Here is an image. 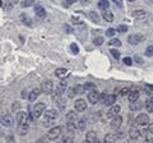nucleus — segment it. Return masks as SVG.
<instances>
[{
  "label": "nucleus",
  "instance_id": "obj_1",
  "mask_svg": "<svg viewBox=\"0 0 153 143\" xmlns=\"http://www.w3.org/2000/svg\"><path fill=\"white\" fill-rule=\"evenodd\" d=\"M57 110H55V109H50V110H47L45 112V118H44V125L45 127H50L51 125V121L54 120V119L57 118Z\"/></svg>",
  "mask_w": 153,
  "mask_h": 143
},
{
  "label": "nucleus",
  "instance_id": "obj_2",
  "mask_svg": "<svg viewBox=\"0 0 153 143\" xmlns=\"http://www.w3.org/2000/svg\"><path fill=\"white\" fill-rule=\"evenodd\" d=\"M45 110H46V105L44 102H37L35 106H33V110H32L33 119H38L42 115V112H44Z\"/></svg>",
  "mask_w": 153,
  "mask_h": 143
},
{
  "label": "nucleus",
  "instance_id": "obj_3",
  "mask_svg": "<svg viewBox=\"0 0 153 143\" xmlns=\"http://www.w3.org/2000/svg\"><path fill=\"white\" fill-rule=\"evenodd\" d=\"M60 136H61V127L51 128V129L49 130V133L46 134V137H47V139L49 141H56Z\"/></svg>",
  "mask_w": 153,
  "mask_h": 143
},
{
  "label": "nucleus",
  "instance_id": "obj_4",
  "mask_svg": "<svg viewBox=\"0 0 153 143\" xmlns=\"http://www.w3.org/2000/svg\"><path fill=\"white\" fill-rule=\"evenodd\" d=\"M14 118L12 115H9V114H7V115H3L0 116V124H1L3 127H7V128H10L14 125Z\"/></svg>",
  "mask_w": 153,
  "mask_h": 143
},
{
  "label": "nucleus",
  "instance_id": "obj_5",
  "mask_svg": "<svg viewBox=\"0 0 153 143\" xmlns=\"http://www.w3.org/2000/svg\"><path fill=\"white\" fill-rule=\"evenodd\" d=\"M52 88H54V84H52V82L50 79L44 80L41 84V92L45 93V95H50L52 92Z\"/></svg>",
  "mask_w": 153,
  "mask_h": 143
},
{
  "label": "nucleus",
  "instance_id": "obj_6",
  "mask_svg": "<svg viewBox=\"0 0 153 143\" xmlns=\"http://www.w3.org/2000/svg\"><path fill=\"white\" fill-rule=\"evenodd\" d=\"M74 109H75V111L82 112V111H84L85 109H87V102H85L83 98L76 100V101L74 102Z\"/></svg>",
  "mask_w": 153,
  "mask_h": 143
},
{
  "label": "nucleus",
  "instance_id": "obj_7",
  "mask_svg": "<svg viewBox=\"0 0 153 143\" xmlns=\"http://www.w3.org/2000/svg\"><path fill=\"white\" fill-rule=\"evenodd\" d=\"M135 123L138 124V125L144 127V125H147V124L149 123V116H148L147 114H140V115H138V116H137Z\"/></svg>",
  "mask_w": 153,
  "mask_h": 143
},
{
  "label": "nucleus",
  "instance_id": "obj_8",
  "mask_svg": "<svg viewBox=\"0 0 153 143\" xmlns=\"http://www.w3.org/2000/svg\"><path fill=\"white\" fill-rule=\"evenodd\" d=\"M121 124H123V118L120 115H116V116H114L112 118V120L111 123H110V127L112 128V129H119V128L121 127Z\"/></svg>",
  "mask_w": 153,
  "mask_h": 143
},
{
  "label": "nucleus",
  "instance_id": "obj_9",
  "mask_svg": "<svg viewBox=\"0 0 153 143\" xmlns=\"http://www.w3.org/2000/svg\"><path fill=\"white\" fill-rule=\"evenodd\" d=\"M121 110V107H120V105H111V107H110V110L107 111V118H114V116H116L119 115V112H120Z\"/></svg>",
  "mask_w": 153,
  "mask_h": 143
},
{
  "label": "nucleus",
  "instance_id": "obj_10",
  "mask_svg": "<svg viewBox=\"0 0 153 143\" xmlns=\"http://www.w3.org/2000/svg\"><path fill=\"white\" fill-rule=\"evenodd\" d=\"M140 130L138 129V128H135V127H131L130 129H129V137H130V139H133V141H138L140 138Z\"/></svg>",
  "mask_w": 153,
  "mask_h": 143
},
{
  "label": "nucleus",
  "instance_id": "obj_11",
  "mask_svg": "<svg viewBox=\"0 0 153 143\" xmlns=\"http://www.w3.org/2000/svg\"><path fill=\"white\" fill-rule=\"evenodd\" d=\"M88 101L91 102V104H97L98 101H100V93L96 91V89H93V91H91L89 93H88Z\"/></svg>",
  "mask_w": 153,
  "mask_h": 143
},
{
  "label": "nucleus",
  "instance_id": "obj_12",
  "mask_svg": "<svg viewBox=\"0 0 153 143\" xmlns=\"http://www.w3.org/2000/svg\"><path fill=\"white\" fill-rule=\"evenodd\" d=\"M128 41H129V44H131V45H138L143 41V36L142 35H130L128 37Z\"/></svg>",
  "mask_w": 153,
  "mask_h": 143
},
{
  "label": "nucleus",
  "instance_id": "obj_13",
  "mask_svg": "<svg viewBox=\"0 0 153 143\" xmlns=\"http://www.w3.org/2000/svg\"><path fill=\"white\" fill-rule=\"evenodd\" d=\"M40 95H41V88H33L30 92V95H28V100H30L31 102H35Z\"/></svg>",
  "mask_w": 153,
  "mask_h": 143
},
{
  "label": "nucleus",
  "instance_id": "obj_14",
  "mask_svg": "<svg viewBox=\"0 0 153 143\" xmlns=\"http://www.w3.org/2000/svg\"><path fill=\"white\" fill-rule=\"evenodd\" d=\"M143 107H144V104H143L142 101H139V100L130 102V110L131 111H140Z\"/></svg>",
  "mask_w": 153,
  "mask_h": 143
},
{
  "label": "nucleus",
  "instance_id": "obj_15",
  "mask_svg": "<svg viewBox=\"0 0 153 143\" xmlns=\"http://www.w3.org/2000/svg\"><path fill=\"white\" fill-rule=\"evenodd\" d=\"M74 141V130L66 129V133L63 136V142L64 143H70Z\"/></svg>",
  "mask_w": 153,
  "mask_h": 143
},
{
  "label": "nucleus",
  "instance_id": "obj_16",
  "mask_svg": "<svg viewBox=\"0 0 153 143\" xmlns=\"http://www.w3.org/2000/svg\"><path fill=\"white\" fill-rule=\"evenodd\" d=\"M17 121H18L19 124H22V123H28V112L18 111V114H17Z\"/></svg>",
  "mask_w": 153,
  "mask_h": 143
},
{
  "label": "nucleus",
  "instance_id": "obj_17",
  "mask_svg": "<svg viewBox=\"0 0 153 143\" xmlns=\"http://www.w3.org/2000/svg\"><path fill=\"white\" fill-rule=\"evenodd\" d=\"M85 141L89 142V143H96L97 142V134H96V132L89 130V132L85 133Z\"/></svg>",
  "mask_w": 153,
  "mask_h": 143
},
{
  "label": "nucleus",
  "instance_id": "obj_18",
  "mask_svg": "<svg viewBox=\"0 0 153 143\" xmlns=\"http://www.w3.org/2000/svg\"><path fill=\"white\" fill-rule=\"evenodd\" d=\"M66 86H68V82H66V80H61V82L57 84V87H56V93L57 95H63L64 92H66Z\"/></svg>",
  "mask_w": 153,
  "mask_h": 143
},
{
  "label": "nucleus",
  "instance_id": "obj_19",
  "mask_svg": "<svg viewBox=\"0 0 153 143\" xmlns=\"http://www.w3.org/2000/svg\"><path fill=\"white\" fill-rule=\"evenodd\" d=\"M28 130H30V125H28V123H22V124H19V127H18V133L21 136H26Z\"/></svg>",
  "mask_w": 153,
  "mask_h": 143
},
{
  "label": "nucleus",
  "instance_id": "obj_20",
  "mask_svg": "<svg viewBox=\"0 0 153 143\" xmlns=\"http://www.w3.org/2000/svg\"><path fill=\"white\" fill-rule=\"evenodd\" d=\"M116 102V96L115 95H107L106 98L103 100V105H106V106H111Z\"/></svg>",
  "mask_w": 153,
  "mask_h": 143
},
{
  "label": "nucleus",
  "instance_id": "obj_21",
  "mask_svg": "<svg viewBox=\"0 0 153 143\" xmlns=\"http://www.w3.org/2000/svg\"><path fill=\"white\" fill-rule=\"evenodd\" d=\"M35 13H36V16L38 18H45V16H46V10L42 5H36L35 7Z\"/></svg>",
  "mask_w": 153,
  "mask_h": 143
},
{
  "label": "nucleus",
  "instance_id": "obj_22",
  "mask_svg": "<svg viewBox=\"0 0 153 143\" xmlns=\"http://www.w3.org/2000/svg\"><path fill=\"white\" fill-rule=\"evenodd\" d=\"M66 120L76 123V120H78V111H68L66 112Z\"/></svg>",
  "mask_w": 153,
  "mask_h": 143
},
{
  "label": "nucleus",
  "instance_id": "obj_23",
  "mask_svg": "<svg viewBox=\"0 0 153 143\" xmlns=\"http://www.w3.org/2000/svg\"><path fill=\"white\" fill-rule=\"evenodd\" d=\"M102 18L106 22H114V16H112V13L108 10V9H106V10H102Z\"/></svg>",
  "mask_w": 153,
  "mask_h": 143
},
{
  "label": "nucleus",
  "instance_id": "obj_24",
  "mask_svg": "<svg viewBox=\"0 0 153 143\" xmlns=\"http://www.w3.org/2000/svg\"><path fill=\"white\" fill-rule=\"evenodd\" d=\"M139 96H140L139 91H130V93L128 95V98H129V101H130V102H133V101L139 100Z\"/></svg>",
  "mask_w": 153,
  "mask_h": 143
},
{
  "label": "nucleus",
  "instance_id": "obj_25",
  "mask_svg": "<svg viewBox=\"0 0 153 143\" xmlns=\"http://www.w3.org/2000/svg\"><path fill=\"white\" fill-rule=\"evenodd\" d=\"M66 74H68V70H66L65 68H57L55 70V75H56V77H59V78L66 77Z\"/></svg>",
  "mask_w": 153,
  "mask_h": 143
},
{
  "label": "nucleus",
  "instance_id": "obj_26",
  "mask_svg": "<svg viewBox=\"0 0 153 143\" xmlns=\"http://www.w3.org/2000/svg\"><path fill=\"white\" fill-rule=\"evenodd\" d=\"M75 125H76V129L78 130H84L85 129V125H87V123H85L84 119H78L75 123Z\"/></svg>",
  "mask_w": 153,
  "mask_h": 143
},
{
  "label": "nucleus",
  "instance_id": "obj_27",
  "mask_svg": "<svg viewBox=\"0 0 153 143\" xmlns=\"http://www.w3.org/2000/svg\"><path fill=\"white\" fill-rule=\"evenodd\" d=\"M97 7L101 9V10H106V9H108V7H110V3H108V0H100Z\"/></svg>",
  "mask_w": 153,
  "mask_h": 143
},
{
  "label": "nucleus",
  "instance_id": "obj_28",
  "mask_svg": "<svg viewBox=\"0 0 153 143\" xmlns=\"http://www.w3.org/2000/svg\"><path fill=\"white\" fill-rule=\"evenodd\" d=\"M133 16L135 18H138V21H142V19H144V18L147 17V13L144 10H138V12H134Z\"/></svg>",
  "mask_w": 153,
  "mask_h": 143
},
{
  "label": "nucleus",
  "instance_id": "obj_29",
  "mask_svg": "<svg viewBox=\"0 0 153 143\" xmlns=\"http://www.w3.org/2000/svg\"><path fill=\"white\" fill-rule=\"evenodd\" d=\"M36 3V0H22L21 1V7L22 8H30V7H33Z\"/></svg>",
  "mask_w": 153,
  "mask_h": 143
},
{
  "label": "nucleus",
  "instance_id": "obj_30",
  "mask_svg": "<svg viewBox=\"0 0 153 143\" xmlns=\"http://www.w3.org/2000/svg\"><path fill=\"white\" fill-rule=\"evenodd\" d=\"M93 89H96V86H94L93 83L87 82V83L83 86V93H84V92H91V91H93Z\"/></svg>",
  "mask_w": 153,
  "mask_h": 143
},
{
  "label": "nucleus",
  "instance_id": "obj_31",
  "mask_svg": "<svg viewBox=\"0 0 153 143\" xmlns=\"http://www.w3.org/2000/svg\"><path fill=\"white\" fill-rule=\"evenodd\" d=\"M21 19H22V22H23V25H26V26H32V19L27 16V14H22V16H21Z\"/></svg>",
  "mask_w": 153,
  "mask_h": 143
},
{
  "label": "nucleus",
  "instance_id": "obj_32",
  "mask_svg": "<svg viewBox=\"0 0 153 143\" xmlns=\"http://www.w3.org/2000/svg\"><path fill=\"white\" fill-rule=\"evenodd\" d=\"M88 17H89V19L92 21V22H94V23H97L98 21H100V17H98V14H97V12H89V14H88Z\"/></svg>",
  "mask_w": 153,
  "mask_h": 143
},
{
  "label": "nucleus",
  "instance_id": "obj_33",
  "mask_svg": "<svg viewBox=\"0 0 153 143\" xmlns=\"http://www.w3.org/2000/svg\"><path fill=\"white\" fill-rule=\"evenodd\" d=\"M108 45L110 46H115V47H120L121 46V41L119 39H112L111 41H108Z\"/></svg>",
  "mask_w": 153,
  "mask_h": 143
},
{
  "label": "nucleus",
  "instance_id": "obj_34",
  "mask_svg": "<svg viewBox=\"0 0 153 143\" xmlns=\"http://www.w3.org/2000/svg\"><path fill=\"white\" fill-rule=\"evenodd\" d=\"M116 139H117L116 136H115V134H111V133H110V134H107V136H105V138H103V141H105V142H115Z\"/></svg>",
  "mask_w": 153,
  "mask_h": 143
},
{
  "label": "nucleus",
  "instance_id": "obj_35",
  "mask_svg": "<svg viewBox=\"0 0 153 143\" xmlns=\"http://www.w3.org/2000/svg\"><path fill=\"white\" fill-rule=\"evenodd\" d=\"M146 56H148V58H152L153 56V46H147V49H146Z\"/></svg>",
  "mask_w": 153,
  "mask_h": 143
},
{
  "label": "nucleus",
  "instance_id": "obj_36",
  "mask_svg": "<svg viewBox=\"0 0 153 143\" xmlns=\"http://www.w3.org/2000/svg\"><path fill=\"white\" fill-rule=\"evenodd\" d=\"M93 44H94L96 46H101V45L103 44V37H101V36L96 37V39L93 40Z\"/></svg>",
  "mask_w": 153,
  "mask_h": 143
},
{
  "label": "nucleus",
  "instance_id": "obj_37",
  "mask_svg": "<svg viewBox=\"0 0 153 143\" xmlns=\"http://www.w3.org/2000/svg\"><path fill=\"white\" fill-rule=\"evenodd\" d=\"M110 52H111V55H112L116 60L120 59V51H117V49H112V50H110Z\"/></svg>",
  "mask_w": 153,
  "mask_h": 143
},
{
  "label": "nucleus",
  "instance_id": "obj_38",
  "mask_svg": "<svg viewBox=\"0 0 153 143\" xmlns=\"http://www.w3.org/2000/svg\"><path fill=\"white\" fill-rule=\"evenodd\" d=\"M144 107L147 109V111H148V112H153V104H152L151 101H146Z\"/></svg>",
  "mask_w": 153,
  "mask_h": 143
},
{
  "label": "nucleus",
  "instance_id": "obj_39",
  "mask_svg": "<svg viewBox=\"0 0 153 143\" xmlns=\"http://www.w3.org/2000/svg\"><path fill=\"white\" fill-rule=\"evenodd\" d=\"M70 50L73 51V54H78V52H79V47H78V45H76V44H71L70 45Z\"/></svg>",
  "mask_w": 153,
  "mask_h": 143
},
{
  "label": "nucleus",
  "instance_id": "obj_40",
  "mask_svg": "<svg viewBox=\"0 0 153 143\" xmlns=\"http://www.w3.org/2000/svg\"><path fill=\"white\" fill-rule=\"evenodd\" d=\"M76 95V92H75V89H74V87H71V88H69V91H68V97L69 98H73L74 96Z\"/></svg>",
  "mask_w": 153,
  "mask_h": 143
},
{
  "label": "nucleus",
  "instance_id": "obj_41",
  "mask_svg": "<svg viewBox=\"0 0 153 143\" xmlns=\"http://www.w3.org/2000/svg\"><path fill=\"white\" fill-rule=\"evenodd\" d=\"M115 136H116L117 139H123V138L125 137V132H124V130H119V132H116V134H115Z\"/></svg>",
  "mask_w": 153,
  "mask_h": 143
},
{
  "label": "nucleus",
  "instance_id": "obj_42",
  "mask_svg": "<svg viewBox=\"0 0 153 143\" xmlns=\"http://www.w3.org/2000/svg\"><path fill=\"white\" fill-rule=\"evenodd\" d=\"M129 93H130V89H129V88H126V87L121 88V91H120V95H121V96H128Z\"/></svg>",
  "mask_w": 153,
  "mask_h": 143
},
{
  "label": "nucleus",
  "instance_id": "obj_43",
  "mask_svg": "<svg viewBox=\"0 0 153 143\" xmlns=\"http://www.w3.org/2000/svg\"><path fill=\"white\" fill-rule=\"evenodd\" d=\"M117 31L119 32H126L128 31V26H125V25H120V26H117Z\"/></svg>",
  "mask_w": 153,
  "mask_h": 143
},
{
  "label": "nucleus",
  "instance_id": "obj_44",
  "mask_svg": "<svg viewBox=\"0 0 153 143\" xmlns=\"http://www.w3.org/2000/svg\"><path fill=\"white\" fill-rule=\"evenodd\" d=\"M74 89H75L76 93H83V86H80V84L74 86Z\"/></svg>",
  "mask_w": 153,
  "mask_h": 143
},
{
  "label": "nucleus",
  "instance_id": "obj_45",
  "mask_svg": "<svg viewBox=\"0 0 153 143\" xmlns=\"http://www.w3.org/2000/svg\"><path fill=\"white\" fill-rule=\"evenodd\" d=\"M56 101H57V102H59V106H60L61 109H64V107H65V105H66V102H65V100H64V98H57V100H56Z\"/></svg>",
  "mask_w": 153,
  "mask_h": 143
},
{
  "label": "nucleus",
  "instance_id": "obj_46",
  "mask_svg": "<svg viewBox=\"0 0 153 143\" xmlns=\"http://www.w3.org/2000/svg\"><path fill=\"white\" fill-rule=\"evenodd\" d=\"M115 32H116V31H115L114 28H108V30L106 31V36H108V37H112V36L115 35Z\"/></svg>",
  "mask_w": 153,
  "mask_h": 143
},
{
  "label": "nucleus",
  "instance_id": "obj_47",
  "mask_svg": "<svg viewBox=\"0 0 153 143\" xmlns=\"http://www.w3.org/2000/svg\"><path fill=\"white\" fill-rule=\"evenodd\" d=\"M123 61H124V64L125 65H131L133 64V59L131 58H124Z\"/></svg>",
  "mask_w": 153,
  "mask_h": 143
},
{
  "label": "nucleus",
  "instance_id": "obj_48",
  "mask_svg": "<svg viewBox=\"0 0 153 143\" xmlns=\"http://www.w3.org/2000/svg\"><path fill=\"white\" fill-rule=\"evenodd\" d=\"M63 28H64V31H65L66 33H71V32H73V30H71V27H70L69 25H64Z\"/></svg>",
  "mask_w": 153,
  "mask_h": 143
},
{
  "label": "nucleus",
  "instance_id": "obj_49",
  "mask_svg": "<svg viewBox=\"0 0 153 143\" xmlns=\"http://www.w3.org/2000/svg\"><path fill=\"white\" fill-rule=\"evenodd\" d=\"M134 61H135L137 64H143V59L140 58V56H138V55H135V58H134Z\"/></svg>",
  "mask_w": 153,
  "mask_h": 143
},
{
  "label": "nucleus",
  "instance_id": "obj_50",
  "mask_svg": "<svg viewBox=\"0 0 153 143\" xmlns=\"http://www.w3.org/2000/svg\"><path fill=\"white\" fill-rule=\"evenodd\" d=\"M12 8H13V4L12 3H5V9H7V10H12Z\"/></svg>",
  "mask_w": 153,
  "mask_h": 143
},
{
  "label": "nucleus",
  "instance_id": "obj_51",
  "mask_svg": "<svg viewBox=\"0 0 153 143\" xmlns=\"http://www.w3.org/2000/svg\"><path fill=\"white\" fill-rule=\"evenodd\" d=\"M73 23L74 25H82V21H79V19H76V18H73Z\"/></svg>",
  "mask_w": 153,
  "mask_h": 143
},
{
  "label": "nucleus",
  "instance_id": "obj_52",
  "mask_svg": "<svg viewBox=\"0 0 153 143\" xmlns=\"http://www.w3.org/2000/svg\"><path fill=\"white\" fill-rule=\"evenodd\" d=\"M148 130H149V133H152V134H153V123H151L149 125H148Z\"/></svg>",
  "mask_w": 153,
  "mask_h": 143
},
{
  "label": "nucleus",
  "instance_id": "obj_53",
  "mask_svg": "<svg viewBox=\"0 0 153 143\" xmlns=\"http://www.w3.org/2000/svg\"><path fill=\"white\" fill-rule=\"evenodd\" d=\"M12 109H13V110H18V109H19V104H18V102L14 104L13 106H12Z\"/></svg>",
  "mask_w": 153,
  "mask_h": 143
},
{
  "label": "nucleus",
  "instance_id": "obj_54",
  "mask_svg": "<svg viewBox=\"0 0 153 143\" xmlns=\"http://www.w3.org/2000/svg\"><path fill=\"white\" fill-rule=\"evenodd\" d=\"M21 96H22L23 98H25V97L27 96V91H26V89H23V91H22V93H21Z\"/></svg>",
  "mask_w": 153,
  "mask_h": 143
},
{
  "label": "nucleus",
  "instance_id": "obj_55",
  "mask_svg": "<svg viewBox=\"0 0 153 143\" xmlns=\"http://www.w3.org/2000/svg\"><path fill=\"white\" fill-rule=\"evenodd\" d=\"M146 88H147V89H149V91H153V86H152V84H147V86H146Z\"/></svg>",
  "mask_w": 153,
  "mask_h": 143
},
{
  "label": "nucleus",
  "instance_id": "obj_56",
  "mask_svg": "<svg viewBox=\"0 0 153 143\" xmlns=\"http://www.w3.org/2000/svg\"><path fill=\"white\" fill-rule=\"evenodd\" d=\"M76 0H68V4H73V3H75Z\"/></svg>",
  "mask_w": 153,
  "mask_h": 143
},
{
  "label": "nucleus",
  "instance_id": "obj_57",
  "mask_svg": "<svg viewBox=\"0 0 153 143\" xmlns=\"http://www.w3.org/2000/svg\"><path fill=\"white\" fill-rule=\"evenodd\" d=\"M0 137H3V129L0 128Z\"/></svg>",
  "mask_w": 153,
  "mask_h": 143
},
{
  "label": "nucleus",
  "instance_id": "obj_58",
  "mask_svg": "<svg viewBox=\"0 0 153 143\" xmlns=\"http://www.w3.org/2000/svg\"><path fill=\"white\" fill-rule=\"evenodd\" d=\"M12 1H13V3H18V1H19V0H12Z\"/></svg>",
  "mask_w": 153,
  "mask_h": 143
},
{
  "label": "nucleus",
  "instance_id": "obj_59",
  "mask_svg": "<svg viewBox=\"0 0 153 143\" xmlns=\"http://www.w3.org/2000/svg\"><path fill=\"white\" fill-rule=\"evenodd\" d=\"M149 101H151V102H152V104H153V96H152V97H151V100H149Z\"/></svg>",
  "mask_w": 153,
  "mask_h": 143
},
{
  "label": "nucleus",
  "instance_id": "obj_60",
  "mask_svg": "<svg viewBox=\"0 0 153 143\" xmlns=\"http://www.w3.org/2000/svg\"><path fill=\"white\" fill-rule=\"evenodd\" d=\"M1 5H3V1H1V0H0V8H1Z\"/></svg>",
  "mask_w": 153,
  "mask_h": 143
},
{
  "label": "nucleus",
  "instance_id": "obj_61",
  "mask_svg": "<svg viewBox=\"0 0 153 143\" xmlns=\"http://www.w3.org/2000/svg\"><path fill=\"white\" fill-rule=\"evenodd\" d=\"M128 1H135V0H128Z\"/></svg>",
  "mask_w": 153,
  "mask_h": 143
},
{
  "label": "nucleus",
  "instance_id": "obj_62",
  "mask_svg": "<svg viewBox=\"0 0 153 143\" xmlns=\"http://www.w3.org/2000/svg\"><path fill=\"white\" fill-rule=\"evenodd\" d=\"M151 141H152V142H153V138H152V139H151Z\"/></svg>",
  "mask_w": 153,
  "mask_h": 143
},
{
  "label": "nucleus",
  "instance_id": "obj_63",
  "mask_svg": "<svg viewBox=\"0 0 153 143\" xmlns=\"http://www.w3.org/2000/svg\"><path fill=\"white\" fill-rule=\"evenodd\" d=\"M0 107H1V105H0Z\"/></svg>",
  "mask_w": 153,
  "mask_h": 143
}]
</instances>
